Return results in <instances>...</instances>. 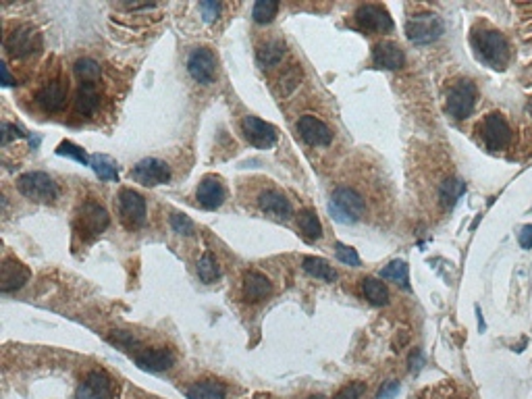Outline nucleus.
<instances>
[{"label":"nucleus","instance_id":"1","mask_svg":"<svg viewBox=\"0 0 532 399\" xmlns=\"http://www.w3.org/2000/svg\"><path fill=\"white\" fill-rule=\"evenodd\" d=\"M472 48H474L476 58L495 71H504L512 58L510 42L497 29H487V27L476 29L472 33Z\"/></svg>","mask_w":532,"mask_h":399},{"label":"nucleus","instance_id":"2","mask_svg":"<svg viewBox=\"0 0 532 399\" xmlns=\"http://www.w3.org/2000/svg\"><path fill=\"white\" fill-rule=\"evenodd\" d=\"M364 212H366V202L356 190L339 188L329 200V214L333 220L341 225H356L364 216Z\"/></svg>","mask_w":532,"mask_h":399},{"label":"nucleus","instance_id":"3","mask_svg":"<svg viewBox=\"0 0 532 399\" xmlns=\"http://www.w3.org/2000/svg\"><path fill=\"white\" fill-rule=\"evenodd\" d=\"M17 190H19L21 196H25L31 202L50 204V202L58 198V188H56L54 179L48 173H42V171L23 173L17 179Z\"/></svg>","mask_w":532,"mask_h":399},{"label":"nucleus","instance_id":"4","mask_svg":"<svg viewBox=\"0 0 532 399\" xmlns=\"http://www.w3.org/2000/svg\"><path fill=\"white\" fill-rule=\"evenodd\" d=\"M445 31V23L439 15L433 13H420L408 19L406 23V35L416 46H426L437 42Z\"/></svg>","mask_w":532,"mask_h":399},{"label":"nucleus","instance_id":"5","mask_svg":"<svg viewBox=\"0 0 532 399\" xmlns=\"http://www.w3.org/2000/svg\"><path fill=\"white\" fill-rule=\"evenodd\" d=\"M4 50L13 58H29L42 50V33L33 25H17L4 38Z\"/></svg>","mask_w":532,"mask_h":399},{"label":"nucleus","instance_id":"6","mask_svg":"<svg viewBox=\"0 0 532 399\" xmlns=\"http://www.w3.org/2000/svg\"><path fill=\"white\" fill-rule=\"evenodd\" d=\"M476 98H479V90H476L474 81L460 79L458 83L451 86V90L447 94L445 111L456 121H464V119H468L472 115V111L476 106Z\"/></svg>","mask_w":532,"mask_h":399},{"label":"nucleus","instance_id":"7","mask_svg":"<svg viewBox=\"0 0 532 399\" xmlns=\"http://www.w3.org/2000/svg\"><path fill=\"white\" fill-rule=\"evenodd\" d=\"M110 222V216L106 212L104 206H100L98 202H83L77 214V231L85 241L96 239L98 235H102L106 231Z\"/></svg>","mask_w":532,"mask_h":399},{"label":"nucleus","instance_id":"8","mask_svg":"<svg viewBox=\"0 0 532 399\" xmlns=\"http://www.w3.org/2000/svg\"><path fill=\"white\" fill-rule=\"evenodd\" d=\"M481 136H483V142H485L487 150L499 152V150L510 146V142L514 138V131H512V127H510V123L506 121L504 115L491 113L481 123Z\"/></svg>","mask_w":532,"mask_h":399},{"label":"nucleus","instance_id":"9","mask_svg":"<svg viewBox=\"0 0 532 399\" xmlns=\"http://www.w3.org/2000/svg\"><path fill=\"white\" fill-rule=\"evenodd\" d=\"M117 200H119V216H121V222L125 225V229H129V231L142 229L148 218L146 200L129 188H123Z\"/></svg>","mask_w":532,"mask_h":399},{"label":"nucleus","instance_id":"10","mask_svg":"<svg viewBox=\"0 0 532 399\" xmlns=\"http://www.w3.org/2000/svg\"><path fill=\"white\" fill-rule=\"evenodd\" d=\"M354 19L360 29L364 31H374V33H385L393 29V19L389 10L381 4H360L354 13Z\"/></svg>","mask_w":532,"mask_h":399},{"label":"nucleus","instance_id":"11","mask_svg":"<svg viewBox=\"0 0 532 399\" xmlns=\"http://www.w3.org/2000/svg\"><path fill=\"white\" fill-rule=\"evenodd\" d=\"M131 179L146 188L165 186L171 181V169L160 158H144L131 169Z\"/></svg>","mask_w":532,"mask_h":399},{"label":"nucleus","instance_id":"12","mask_svg":"<svg viewBox=\"0 0 532 399\" xmlns=\"http://www.w3.org/2000/svg\"><path fill=\"white\" fill-rule=\"evenodd\" d=\"M242 133L250 142V146H254L258 150L272 148L276 138H279V131H276L274 125L266 123V121L258 119V117H252V115L242 119Z\"/></svg>","mask_w":532,"mask_h":399},{"label":"nucleus","instance_id":"13","mask_svg":"<svg viewBox=\"0 0 532 399\" xmlns=\"http://www.w3.org/2000/svg\"><path fill=\"white\" fill-rule=\"evenodd\" d=\"M188 73L200 86H210L217 73V58L208 48H196L188 58Z\"/></svg>","mask_w":532,"mask_h":399},{"label":"nucleus","instance_id":"14","mask_svg":"<svg viewBox=\"0 0 532 399\" xmlns=\"http://www.w3.org/2000/svg\"><path fill=\"white\" fill-rule=\"evenodd\" d=\"M69 86L65 79H52L35 92V104L44 113H60L67 106Z\"/></svg>","mask_w":532,"mask_h":399},{"label":"nucleus","instance_id":"15","mask_svg":"<svg viewBox=\"0 0 532 399\" xmlns=\"http://www.w3.org/2000/svg\"><path fill=\"white\" fill-rule=\"evenodd\" d=\"M297 133L308 146H329L333 142L331 127L314 115H304L297 121Z\"/></svg>","mask_w":532,"mask_h":399},{"label":"nucleus","instance_id":"16","mask_svg":"<svg viewBox=\"0 0 532 399\" xmlns=\"http://www.w3.org/2000/svg\"><path fill=\"white\" fill-rule=\"evenodd\" d=\"M113 398V381L102 370H92L81 381L75 391V399H110Z\"/></svg>","mask_w":532,"mask_h":399},{"label":"nucleus","instance_id":"17","mask_svg":"<svg viewBox=\"0 0 532 399\" xmlns=\"http://www.w3.org/2000/svg\"><path fill=\"white\" fill-rule=\"evenodd\" d=\"M27 281H29V268L23 262H19L15 258L2 260V266H0V291L2 293L17 291Z\"/></svg>","mask_w":532,"mask_h":399},{"label":"nucleus","instance_id":"18","mask_svg":"<svg viewBox=\"0 0 532 399\" xmlns=\"http://www.w3.org/2000/svg\"><path fill=\"white\" fill-rule=\"evenodd\" d=\"M372 63L374 67L379 69H387V71H397L404 67L406 63V54L401 50L399 44L391 42V40H385V42H379L374 48H372Z\"/></svg>","mask_w":532,"mask_h":399},{"label":"nucleus","instance_id":"19","mask_svg":"<svg viewBox=\"0 0 532 399\" xmlns=\"http://www.w3.org/2000/svg\"><path fill=\"white\" fill-rule=\"evenodd\" d=\"M270 293H272V283L266 275L258 272V270H248L244 275L242 295L248 304H258V302L266 300Z\"/></svg>","mask_w":532,"mask_h":399},{"label":"nucleus","instance_id":"20","mask_svg":"<svg viewBox=\"0 0 532 399\" xmlns=\"http://www.w3.org/2000/svg\"><path fill=\"white\" fill-rule=\"evenodd\" d=\"M196 198H198L202 208H206V210H217V208H221V206L225 204L227 192H225V186L221 184L219 177L206 175V177L200 181V186H198Z\"/></svg>","mask_w":532,"mask_h":399},{"label":"nucleus","instance_id":"21","mask_svg":"<svg viewBox=\"0 0 532 399\" xmlns=\"http://www.w3.org/2000/svg\"><path fill=\"white\" fill-rule=\"evenodd\" d=\"M135 364L146 370V373H163L173 368L175 364V354L171 350L158 348V350H144L135 354Z\"/></svg>","mask_w":532,"mask_h":399},{"label":"nucleus","instance_id":"22","mask_svg":"<svg viewBox=\"0 0 532 399\" xmlns=\"http://www.w3.org/2000/svg\"><path fill=\"white\" fill-rule=\"evenodd\" d=\"M258 208H260L265 214L272 216V218H279V220H287V218L291 216V212H293L291 202L285 198L281 192H276V190H266V192H263V194L258 196Z\"/></svg>","mask_w":532,"mask_h":399},{"label":"nucleus","instance_id":"23","mask_svg":"<svg viewBox=\"0 0 532 399\" xmlns=\"http://www.w3.org/2000/svg\"><path fill=\"white\" fill-rule=\"evenodd\" d=\"M75 106L79 115H94L100 106V92H98V83H79L77 90V98H75Z\"/></svg>","mask_w":532,"mask_h":399},{"label":"nucleus","instance_id":"24","mask_svg":"<svg viewBox=\"0 0 532 399\" xmlns=\"http://www.w3.org/2000/svg\"><path fill=\"white\" fill-rule=\"evenodd\" d=\"M301 268L306 275L318 279V281H326V283H333L337 279V270L324 260V258H316V256H306L301 260Z\"/></svg>","mask_w":532,"mask_h":399},{"label":"nucleus","instance_id":"25","mask_svg":"<svg viewBox=\"0 0 532 399\" xmlns=\"http://www.w3.org/2000/svg\"><path fill=\"white\" fill-rule=\"evenodd\" d=\"M227 387L221 381H200L188 389V399H225Z\"/></svg>","mask_w":532,"mask_h":399},{"label":"nucleus","instance_id":"26","mask_svg":"<svg viewBox=\"0 0 532 399\" xmlns=\"http://www.w3.org/2000/svg\"><path fill=\"white\" fill-rule=\"evenodd\" d=\"M297 225H299V231H301L306 241H316V239L322 237V225H320V220H318L314 210H310V208L299 210Z\"/></svg>","mask_w":532,"mask_h":399},{"label":"nucleus","instance_id":"27","mask_svg":"<svg viewBox=\"0 0 532 399\" xmlns=\"http://www.w3.org/2000/svg\"><path fill=\"white\" fill-rule=\"evenodd\" d=\"M283 56H285V44H283L281 40H270V42H266L265 46L258 48V54H256L258 65H260L263 69H272V67H276V65L283 60Z\"/></svg>","mask_w":532,"mask_h":399},{"label":"nucleus","instance_id":"28","mask_svg":"<svg viewBox=\"0 0 532 399\" xmlns=\"http://www.w3.org/2000/svg\"><path fill=\"white\" fill-rule=\"evenodd\" d=\"M464 194H466V181L458 179V177L443 181L441 188H439V200H441L443 208H447V210H451Z\"/></svg>","mask_w":532,"mask_h":399},{"label":"nucleus","instance_id":"29","mask_svg":"<svg viewBox=\"0 0 532 399\" xmlns=\"http://www.w3.org/2000/svg\"><path fill=\"white\" fill-rule=\"evenodd\" d=\"M362 291L364 298L372 304V306H387L389 304V289L383 281L374 279V277H366L362 281Z\"/></svg>","mask_w":532,"mask_h":399},{"label":"nucleus","instance_id":"30","mask_svg":"<svg viewBox=\"0 0 532 399\" xmlns=\"http://www.w3.org/2000/svg\"><path fill=\"white\" fill-rule=\"evenodd\" d=\"M94 173L102 179V181H119V165L106 156V154H94L92 156V165Z\"/></svg>","mask_w":532,"mask_h":399},{"label":"nucleus","instance_id":"31","mask_svg":"<svg viewBox=\"0 0 532 399\" xmlns=\"http://www.w3.org/2000/svg\"><path fill=\"white\" fill-rule=\"evenodd\" d=\"M381 279L393 281L404 289H410V268L404 260H393L381 270Z\"/></svg>","mask_w":532,"mask_h":399},{"label":"nucleus","instance_id":"32","mask_svg":"<svg viewBox=\"0 0 532 399\" xmlns=\"http://www.w3.org/2000/svg\"><path fill=\"white\" fill-rule=\"evenodd\" d=\"M73 71H75L79 83H98V79H100V65L94 58H79L73 65Z\"/></svg>","mask_w":532,"mask_h":399},{"label":"nucleus","instance_id":"33","mask_svg":"<svg viewBox=\"0 0 532 399\" xmlns=\"http://www.w3.org/2000/svg\"><path fill=\"white\" fill-rule=\"evenodd\" d=\"M198 277L204 281V283H215L219 277H221V266L217 262V258L206 252L200 260H198Z\"/></svg>","mask_w":532,"mask_h":399},{"label":"nucleus","instance_id":"34","mask_svg":"<svg viewBox=\"0 0 532 399\" xmlns=\"http://www.w3.org/2000/svg\"><path fill=\"white\" fill-rule=\"evenodd\" d=\"M279 13V2L274 0H258L252 8V17L256 23H270Z\"/></svg>","mask_w":532,"mask_h":399},{"label":"nucleus","instance_id":"35","mask_svg":"<svg viewBox=\"0 0 532 399\" xmlns=\"http://www.w3.org/2000/svg\"><path fill=\"white\" fill-rule=\"evenodd\" d=\"M56 154H58V156H69V158L81 163L83 167H90V165H92V158L85 154V150L79 148V146H75L73 142H60L58 148H56Z\"/></svg>","mask_w":532,"mask_h":399},{"label":"nucleus","instance_id":"36","mask_svg":"<svg viewBox=\"0 0 532 399\" xmlns=\"http://www.w3.org/2000/svg\"><path fill=\"white\" fill-rule=\"evenodd\" d=\"M335 256H337L339 262H343V264H347V266H360V264H362L358 252H356L351 245H345V243H341V241L335 243Z\"/></svg>","mask_w":532,"mask_h":399},{"label":"nucleus","instance_id":"37","mask_svg":"<svg viewBox=\"0 0 532 399\" xmlns=\"http://www.w3.org/2000/svg\"><path fill=\"white\" fill-rule=\"evenodd\" d=\"M171 229L175 231V233H179V235H194L196 233V225H194V220L190 218V216H185V214H173L171 216Z\"/></svg>","mask_w":532,"mask_h":399},{"label":"nucleus","instance_id":"38","mask_svg":"<svg viewBox=\"0 0 532 399\" xmlns=\"http://www.w3.org/2000/svg\"><path fill=\"white\" fill-rule=\"evenodd\" d=\"M364 391H366V383L356 381V383H349V385L341 387V389L333 396V399H360L364 396Z\"/></svg>","mask_w":532,"mask_h":399},{"label":"nucleus","instance_id":"39","mask_svg":"<svg viewBox=\"0 0 532 399\" xmlns=\"http://www.w3.org/2000/svg\"><path fill=\"white\" fill-rule=\"evenodd\" d=\"M221 8H223V4H221V2H213V0H204V2H200V10H202V17H204V21H206V23L217 21V19H219V15H221Z\"/></svg>","mask_w":532,"mask_h":399},{"label":"nucleus","instance_id":"40","mask_svg":"<svg viewBox=\"0 0 532 399\" xmlns=\"http://www.w3.org/2000/svg\"><path fill=\"white\" fill-rule=\"evenodd\" d=\"M2 146H8L13 140H17V138H25V133L17 127V125H10V123H2Z\"/></svg>","mask_w":532,"mask_h":399},{"label":"nucleus","instance_id":"41","mask_svg":"<svg viewBox=\"0 0 532 399\" xmlns=\"http://www.w3.org/2000/svg\"><path fill=\"white\" fill-rule=\"evenodd\" d=\"M397 393H399V383H397V381H387V383H383V387L379 389L376 399H391L395 398Z\"/></svg>","mask_w":532,"mask_h":399},{"label":"nucleus","instance_id":"42","mask_svg":"<svg viewBox=\"0 0 532 399\" xmlns=\"http://www.w3.org/2000/svg\"><path fill=\"white\" fill-rule=\"evenodd\" d=\"M518 241L524 250H532V225H524L518 233Z\"/></svg>","mask_w":532,"mask_h":399},{"label":"nucleus","instance_id":"43","mask_svg":"<svg viewBox=\"0 0 532 399\" xmlns=\"http://www.w3.org/2000/svg\"><path fill=\"white\" fill-rule=\"evenodd\" d=\"M422 364H424V356H422V352H412V356H410V370L412 373H420V368H422Z\"/></svg>","mask_w":532,"mask_h":399},{"label":"nucleus","instance_id":"44","mask_svg":"<svg viewBox=\"0 0 532 399\" xmlns=\"http://www.w3.org/2000/svg\"><path fill=\"white\" fill-rule=\"evenodd\" d=\"M0 71H2V86H13V77H10V73H8V67H6V63H2L0 65Z\"/></svg>","mask_w":532,"mask_h":399},{"label":"nucleus","instance_id":"45","mask_svg":"<svg viewBox=\"0 0 532 399\" xmlns=\"http://www.w3.org/2000/svg\"><path fill=\"white\" fill-rule=\"evenodd\" d=\"M476 314H479V329H481V333L485 331V320H483V314H481V308L476 306Z\"/></svg>","mask_w":532,"mask_h":399},{"label":"nucleus","instance_id":"46","mask_svg":"<svg viewBox=\"0 0 532 399\" xmlns=\"http://www.w3.org/2000/svg\"><path fill=\"white\" fill-rule=\"evenodd\" d=\"M529 113H531V117H532V98L529 100Z\"/></svg>","mask_w":532,"mask_h":399},{"label":"nucleus","instance_id":"47","mask_svg":"<svg viewBox=\"0 0 532 399\" xmlns=\"http://www.w3.org/2000/svg\"><path fill=\"white\" fill-rule=\"evenodd\" d=\"M252 399H270L268 396H256V398H252Z\"/></svg>","mask_w":532,"mask_h":399},{"label":"nucleus","instance_id":"48","mask_svg":"<svg viewBox=\"0 0 532 399\" xmlns=\"http://www.w3.org/2000/svg\"><path fill=\"white\" fill-rule=\"evenodd\" d=\"M308 399H324L322 396H312V398H308Z\"/></svg>","mask_w":532,"mask_h":399}]
</instances>
